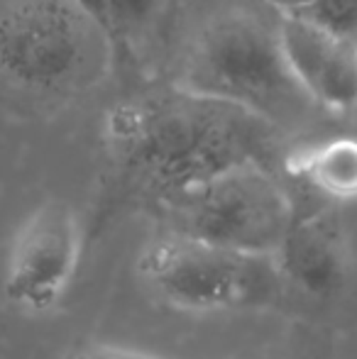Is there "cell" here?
I'll return each mask as SVG.
<instances>
[{"instance_id":"30bf717a","label":"cell","mask_w":357,"mask_h":359,"mask_svg":"<svg viewBox=\"0 0 357 359\" xmlns=\"http://www.w3.org/2000/svg\"><path fill=\"white\" fill-rule=\"evenodd\" d=\"M167 8L169 0H110L113 57H135V52L154 37Z\"/></svg>"},{"instance_id":"7c38bea8","label":"cell","mask_w":357,"mask_h":359,"mask_svg":"<svg viewBox=\"0 0 357 359\" xmlns=\"http://www.w3.org/2000/svg\"><path fill=\"white\" fill-rule=\"evenodd\" d=\"M72 3H76L79 8L103 29L110 42V0H72ZM110 47H113V44H110Z\"/></svg>"},{"instance_id":"5b68a950","label":"cell","mask_w":357,"mask_h":359,"mask_svg":"<svg viewBox=\"0 0 357 359\" xmlns=\"http://www.w3.org/2000/svg\"><path fill=\"white\" fill-rule=\"evenodd\" d=\"M140 271L159 298L194 313L264 308L286 291L276 252H240L172 232L144 250Z\"/></svg>"},{"instance_id":"ba28073f","label":"cell","mask_w":357,"mask_h":359,"mask_svg":"<svg viewBox=\"0 0 357 359\" xmlns=\"http://www.w3.org/2000/svg\"><path fill=\"white\" fill-rule=\"evenodd\" d=\"M286 288L314 298L338 293L348 279V247L333 205L299 213L276 250Z\"/></svg>"},{"instance_id":"277c9868","label":"cell","mask_w":357,"mask_h":359,"mask_svg":"<svg viewBox=\"0 0 357 359\" xmlns=\"http://www.w3.org/2000/svg\"><path fill=\"white\" fill-rule=\"evenodd\" d=\"M115 62L105 32L72 0H13L0 13V74L39 95H76Z\"/></svg>"},{"instance_id":"52a82bcc","label":"cell","mask_w":357,"mask_h":359,"mask_svg":"<svg viewBox=\"0 0 357 359\" xmlns=\"http://www.w3.org/2000/svg\"><path fill=\"white\" fill-rule=\"evenodd\" d=\"M281 47L301 88L323 113L357 108V42L338 37L299 15H281Z\"/></svg>"},{"instance_id":"5bb4252c","label":"cell","mask_w":357,"mask_h":359,"mask_svg":"<svg viewBox=\"0 0 357 359\" xmlns=\"http://www.w3.org/2000/svg\"><path fill=\"white\" fill-rule=\"evenodd\" d=\"M267 5H271L274 10H279L281 15H294L299 13L304 5H309L311 0H264Z\"/></svg>"},{"instance_id":"7a4b0ae2","label":"cell","mask_w":357,"mask_h":359,"mask_svg":"<svg viewBox=\"0 0 357 359\" xmlns=\"http://www.w3.org/2000/svg\"><path fill=\"white\" fill-rule=\"evenodd\" d=\"M279 25L281 13L267 3L220 10L196 34L174 83L243 105L279 133L306 128L321 108L286 62Z\"/></svg>"},{"instance_id":"6da1fadb","label":"cell","mask_w":357,"mask_h":359,"mask_svg":"<svg viewBox=\"0 0 357 359\" xmlns=\"http://www.w3.org/2000/svg\"><path fill=\"white\" fill-rule=\"evenodd\" d=\"M279 137L274 125L243 105L191 93L177 83L125 100L108 115L115 159L157 198L240 161L276 169Z\"/></svg>"},{"instance_id":"3957f363","label":"cell","mask_w":357,"mask_h":359,"mask_svg":"<svg viewBox=\"0 0 357 359\" xmlns=\"http://www.w3.org/2000/svg\"><path fill=\"white\" fill-rule=\"evenodd\" d=\"M164 232L240 252L274 255L296 217L279 171L240 161L208 179L157 198Z\"/></svg>"},{"instance_id":"8fae6325","label":"cell","mask_w":357,"mask_h":359,"mask_svg":"<svg viewBox=\"0 0 357 359\" xmlns=\"http://www.w3.org/2000/svg\"><path fill=\"white\" fill-rule=\"evenodd\" d=\"M294 15L357 42V0H311Z\"/></svg>"},{"instance_id":"9a60e30c","label":"cell","mask_w":357,"mask_h":359,"mask_svg":"<svg viewBox=\"0 0 357 359\" xmlns=\"http://www.w3.org/2000/svg\"><path fill=\"white\" fill-rule=\"evenodd\" d=\"M353 118H355V120H357V108H355V113H353Z\"/></svg>"},{"instance_id":"8992f818","label":"cell","mask_w":357,"mask_h":359,"mask_svg":"<svg viewBox=\"0 0 357 359\" xmlns=\"http://www.w3.org/2000/svg\"><path fill=\"white\" fill-rule=\"evenodd\" d=\"M76 262V215L62 201H49L27 217L15 237L5 271V296L22 311H49L72 281Z\"/></svg>"},{"instance_id":"4fadbf2b","label":"cell","mask_w":357,"mask_h":359,"mask_svg":"<svg viewBox=\"0 0 357 359\" xmlns=\"http://www.w3.org/2000/svg\"><path fill=\"white\" fill-rule=\"evenodd\" d=\"M69 359H152L140 352H128V350H115V347H95V350L79 352V355Z\"/></svg>"},{"instance_id":"9c48e42d","label":"cell","mask_w":357,"mask_h":359,"mask_svg":"<svg viewBox=\"0 0 357 359\" xmlns=\"http://www.w3.org/2000/svg\"><path fill=\"white\" fill-rule=\"evenodd\" d=\"M284 171L311 194L333 201L357 198V137H333L284 161Z\"/></svg>"}]
</instances>
